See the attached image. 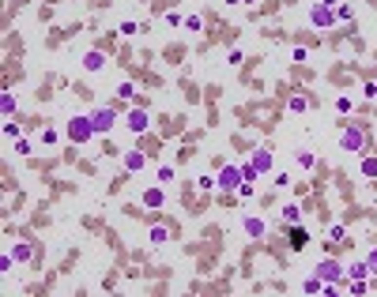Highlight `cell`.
Instances as JSON below:
<instances>
[{"label": "cell", "instance_id": "cell-1", "mask_svg": "<svg viewBox=\"0 0 377 297\" xmlns=\"http://www.w3.org/2000/svg\"><path fill=\"white\" fill-rule=\"evenodd\" d=\"M91 132H94L91 117H79V121H72V124H68V140H72V143H83Z\"/></svg>", "mask_w": 377, "mask_h": 297}, {"label": "cell", "instance_id": "cell-2", "mask_svg": "<svg viewBox=\"0 0 377 297\" xmlns=\"http://www.w3.org/2000/svg\"><path fill=\"white\" fill-rule=\"evenodd\" d=\"M91 124H94V132H110L113 128V113L110 109H94L91 113Z\"/></svg>", "mask_w": 377, "mask_h": 297}, {"label": "cell", "instance_id": "cell-3", "mask_svg": "<svg viewBox=\"0 0 377 297\" xmlns=\"http://www.w3.org/2000/svg\"><path fill=\"white\" fill-rule=\"evenodd\" d=\"M129 128H132V132H144V128H147V113H144V109H132V113H129Z\"/></svg>", "mask_w": 377, "mask_h": 297}, {"label": "cell", "instance_id": "cell-4", "mask_svg": "<svg viewBox=\"0 0 377 297\" xmlns=\"http://www.w3.org/2000/svg\"><path fill=\"white\" fill-rule=\"evenodd\" d=\"M343 147H347V151H358V147H362V136H358L355 128H351V132H343Z\"/></svg>", "mask_w": 377, "mask_h": 297}, {"label": "cell", "instance_id": "cell-5", "mask_svg": "<svg viewBox=\"0 0 377 297\" xmlns=\"http://www.w3.org/2000/svg\"><path fill=\"white\" fill-rule=\"evenodd\" d=\"M313 23H320V27L332 23V12H328V8H313Z\"/></svg>", "mask_w": 377, "mask_h": 297}, {"label": "cell", "instance_id": "cell-6", "mask_svg": "<svg viewBox=\"0 0 377 297\" xmlns=\"http://www.w3.org/2000/svg\"><path fill=\"white\" fill-rule=\"evenodd\" d=\"M245 229L253 233V237H261V233H264V222H261V218H245Z\"/></svg>", "mask_w": 377, "mask_h": 297}, {"label": "cell", "instance_id": "cell-7", "mask_svg": "<svg viewBox=\"0 0 377 297\" xmlns=\"http://www.w3.org/2000/svg\"><path fill=\"white\" fill-rule=\"evenodd\" d=\"M219 181H223V188H234V184H238V170H223Z\"/></svg>", "mask_w": 377, "mask_h": 297}, {"label": "cell", "instance_id": "cell-8", "mask_svg": "<svg viewBox=\"0 0 377 297\" xmlns=\"http://www.w3.org/2000/svg\"><path fill=\"white\" fill-rule=\"evenodd\" d=\"M320 275H324V279H339V267H336V263H320Z\"/></svg>", "mask_w": 377, "mask_h": 297}, {"label": "cell", "instance_id": "cell-9", "mask_svg": "<svg viewBox=\"0 0 377 297\" xmlns=\"http://www.w3.org/2000/svg\"><path fill=\"white\" fill-rule=\"evenodd\" d=\"M144 203H147V207H159V203H162V192H159V188H155V192H147Z\"/></svg>", "mask_w": 377, "mask_h": 297}, {"label": "cell", "instance_id": "cell-10", "mask_svg": "<svg viewBox=\"0 0 377 297\" xmlns=\"http://www.w3.org/2000/svg\"><path fill=\"white\" fill-rule=\"evenodd\" d=\"M362 173H366V177H377V162H374V158H366V162H362Z\"/></svg>", "mask_w": 377, "mask_h": 297}, {"label": "cell", "instance_id": "cell-11", "mask_svg": "<svg viewBox=\"0 0 377 297\" xmlns=\"http://www.w3.org/2000/svg\"><path fill=\"white\" fill-rule=\"evenodd\" d=\"M87 68H91V71L102 68V57H98V53H87Z\"/></svg>", "mask_w": 377, "mask_h": 297}, {"label": "cell", "instance_id": "cell-12", "mask_svg": "<svg viewBox=\"0 0 377 297\" xmlns=\"http://www.w3.org/2000/svg\"><path fill=\"white\" fill-rule=\"evenodd\" d=\"M144 166V155H129V170H140Z\"/></svg>", "mask_w": 377, "mask_h": 297}, {"label": "cell", "instance_id": "cell-13", "mask_svg": "<svg viewBox=\"0 0 377 297\" xmlns=\"http://www.w3.org/2000/svg\"><path fill=\"white\" fill-rule=\"evenodd\" d=\"M159 181H162V184L174 181V170H170V166H162V170H159Z\"/></svg>", "mask_w": 377, "mask_h": 297}, {"label": "cell", "instance_id": "cell-14", "mask_svg": "<svg viewBox=\"0 0 377 297\" xmlns=\"http://www.w3.org/2000/svg\"><path fill=\"white\" fill-rule=\"evenodd\" d=\"M370 267L377 271V248H374V252H370Z\"/></svg>", "mask_w": 377, "mask_h": 297}]
</instances>
